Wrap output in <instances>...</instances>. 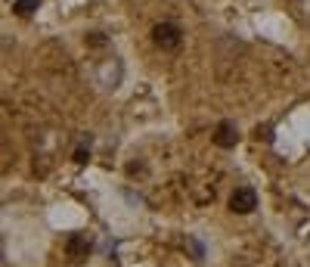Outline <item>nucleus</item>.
I'll list each match as a JSON object with an SVG mask.
<instances>
[{"label": "nucleus", "mask_w": 310, "mask_h": 267, "mask_svg": "<svg viewBox=\"0 0 310 267\" xmlns=\"http://www.w3.org/2000/svg\"><path fill=\"white\" fill-rule=\"evenodd\" d=\"M152 41L159 44L162 50H177L180 41H183V34H180V28L174 22H162V25L152 28Z\"/></svg>", "instance_id": "f257e3e1"}, {"label": "nucleus", "mask_w": 310, "mask_h": 267, "mask_svg": "<svg viewBox=\"0 0 310 267\" xmlns=\"http://www.w3.org/2000/svg\"><path fill=\"white\" fill-rule=\"evenodd\" d=\"M229 208H232V211H239V214L254 211V208H257V193H254L251 186H239L236 193L229 196Z\"/></svg>", "instance_id": "f03ea898"}, {"label": "nucleus", "mask_w": 310, "mask_h": 267, "mask_svg": "<svg viewBox=\"0 0 310 267\" xmlns=\"http://www.w3.org/2000/svg\"><path fill=\"white\" fill-rule=\"evenodd\" d=\"M236 140H239V131H236V125H232V122H220L217 125V134H214V143L217 146L229 149V146H236Z\"/></svg>", "instance_id": "7ed1b4c3"}, {"label": "nucleus", "mask_w": 310, "mask_h": 267, "mask_svg": "<svg viewBox=\"0 0 310 267\" xmlns=\"http://www.w3.org/2000/svg\"><path fill=\"white\" fill-rule=\"evenodd\" d=\"M87 249H90L87 236H71L68 239V255L71 258H87Z\"/></svg>", "instance_id": "20e7f679"}, {"label": "nucleus", "mask_w": 310, "mask_h": 267, "mask_svg": "<svg viewBox=\"0 0 310 267\" xmlns=\"http://www.w3.org/2000/svg\"><path fill=\"white\" fill-rule=\"evenodd\" d=\"M19 16H31L37 10V0H16V7H13Z\"/></svg>", "instance_id": "39448f33"}, {"label": "nucleus", "mask_w": 310, "mask_h": 267, "mask_svg": "<svg viewBox=\"0 0 310 267\" xmlns=\"http://www.w3.org/2000/svg\"><path fill=\"white\" fill-rule=\"evenodd\" d=\"M254 137L264 140V143H270V140H273V128H270V125H261V128L254 131Z\"/></svg>", "instance_id": "423d86ee"}]
</instances>
